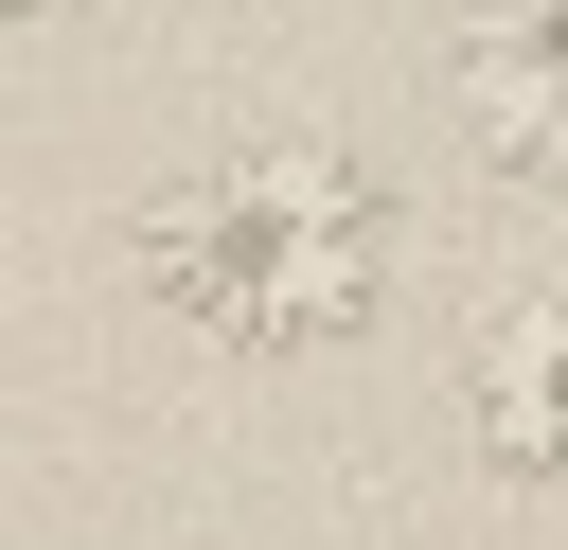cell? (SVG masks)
Returning a JSON list of instances; mask_svg holds the SVG:
<instances>
[{
    "label": "cell",
    "mask_w": 568,
    "mask_h": 550,
    "mask_svg": "<svg viewBox=\"0 0 568 550\" xmlns=\"http://www.w3.org/2000/svg\"><path fill=\"white\" fill-rule=\"evenodd\" d=\"M462 444H479L515 497H568V284L462 337Z\"/></svg>",
    "instance_id": "3957f363"
},
{
    "label": "cell",
    "mask_w": 568,
    "mask_h": 550,
    "mask_svg": "<svg viewBox=\"0 0 568 550\" xmlns=\"http://www.w3.org/2000/svg\"><path fill=\"white\" fill-rule=\"evenodd\" d=\"M53 18H89V0H0V35H53Z\"/></svg>",
    "instance_id": "277c9868"
},
{
    "label": "cell",
    "mask_w": 568,
    "mask_h": 550,
    "mask_svg": "<svg viewBox=\"0 0 568 550\" xmlns=\"http://www.w3.org/2000/svg\"><path fill=\"white\" fill-rule=\"evenodd\" d=\"M462 142L515 195H568V0H462Z\"/></svg>",
    "instance_id": "7a4b0ae2"
},
{
    "label": "cell",
    "mask_w": 568,
    "mask_h": 550,
    "mask_svg": "<svg viewBox=\"0 0 568 550\" xmlns=\"http://www.w3.org/2000/svg\"><path fill=\"white\" fill-rule=\"evenodd\" d=\"M124 266L213 355H320L390 302V177L320 124H248V142H213L142 195Z\"/></svg>",
    "instance_id": "6da1fadb"
}]
</instances>
